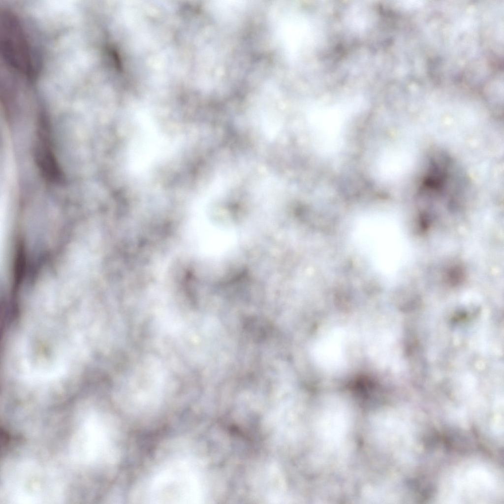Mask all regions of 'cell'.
Listing matches in <instances>:
<instances>
[{"label": "cell", "instance_id": "obj_1", "mask_svg": "<svg viewBox=\"0 0 504 504\" xmlns=\"http://www.w3.org/2000/svg\"><path fill=\"white\" fill-rule=\"evenodd\" d=\"M195 471L189 460H172L162 466L153 477L148 500L153 504H194L198 500Z\"/></svg>", "mask_w": 504, "mask_h": 504}, {"label": "cell", "instance_id": "obj_2", "mask_svg": "<svg viewBox=\"0 0 504 504\" xmlns=\"http://www.w3.org/2000/svg\"><path fill=\"white\" fill-rule=\"evenodd\" d=\"M353 104L321 105L310 111L308 121L313 145L317 152L331 155L342 147L345 125Z\"/></svg>", "mask_w": 504, "mask_h": 504}, {"label": "cell", "instance_id": "obj_3", "mask_svg": "<svg viewBox=\"0 0 504 504\" xmlns=\"http://www.w3.org/2000/svg\"><path fill=\"white\" fill-rule=\"evenodd\" d=\"M343 334L335 331L323 336L315 344V357L317 363L324 368L336 369L345 360V342Z\"/></svg>", "mask_w": 504, "mask_h": 504}]
</instances>
